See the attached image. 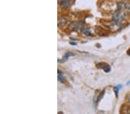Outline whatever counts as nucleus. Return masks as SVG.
Segmentation results:
<instances>
[{
    "label": "nucleus",
    "mask_w": 130,
    "mask_h": 114,
    "mask_svg": "<svg viewBox=\"0 0 130 114\" xmlns=\"http://www.w3.org/2000/svg\"><path fill=\"white\" fill-rule=\"evenodd\" d=\"M125 19V15L124 12L122 11V10H117V11L114 13V14L112 16V19L114 22L117 23L121 22Z\"/></svg>",
    "instance_id": "obj_1"
},
{
    "label": "nucleus",
    "mask_w": 130,
    "mask_h": 114,
    "mask_svg": "<svg viewBox=\"0 0 130 114\" xmlns=\"http://www.w3.org/2000/svg\"><path fill=\"white\" fill-rule=\"evenodd\" d=\"M110 30L112 31H117L120 30L121 28V24L119 23H117L116 22H110L108 24V25H105Z\"/></svg>",
    "instance_id": "obj_2"
},
{
    "label": "nucleus",
    "mask_w": 130,
    "mask_h": 114,
    "mask_svg": "<svg viewBox=\"0 0 130 114\" xmlns=\"http://www.w3.org/2000/svg\"><path fill=\"white\" fill-rule=\"evenodd\" d=\"M82 24H82V23L73 22L70 24L69 26V28L71 30H78V28H81L82 26Z\"/></svg>",
    "instance_id": "obj_3"
},
{
    "label": "nucleus",
    "mask_w": 130,
    "mask_h": 114,
    "mask_svg": "<svg viewBox=\"0 0 130 114\" xmlns=\"http://www.w3.org/2000/svg\"><path fill=\"white\" fill-rule=\"evenodd\" d=\"M68 20L65 17H61L58 20V25L60 27H64L67 24Z\"/></svg>",
    "instance_id": "obj_4"
},
{
    "label": "nucleus",
    "mask_w": 130,
    "mask_h": 114,
    "mask_svg": "<svg viewBox=\"0 0 130 114\" xmlns=\"http://www.w3.org/2000/svg\"><path fill=\"white\" fill-rule=\"evenodd\" d=\"M60 5L62 7H68L70 5V0H60Z\"/></svg>",
    "instance_id": "obj_5"
},
{
    "label": "nucleus",
    "mask_w": 130,
    "mask_h": 114,
    "mask_svg": "<svg viewBox=\"0 0 130 114\" xmlns=\"http://www.w3.org/2000/svg\"><path fill=\"white\" fill-rule=\"evenodd\" d=\"M58 80L60 82V83H64L65 81V78L63 76V74L62 72L59 70H58Z\"/></svg>",
    "instance_id": "obj_6"
},
{
    "label": "nucleus",
    "mask_w": 130,
    "mask_h": 114,
    "mask_svg": "<svg viewBox=\"0 0 130 114\" xmlns=\"http://www.w3.org/2000/svg\"><path fill=\"white\" fill-rule=\"evenodd\" d=\"M72 54L71 53H67L64 56V57H63V58H62V60L61 61V62H65L66 61L68 60V58L70 57V56H71V55H72Z\"/></svg>",
    "instance_id": "obj_7"
},
{
    "label": "nucleus",
    "mask_w": 130,
    "mask_h": 114,
    "mask_svg": "<svg viewBox=\"0 0 130 114\" xmlns=\"http://www.w3.org/2000/svg\"><path fill=\"white\" fill-rule=\"evenodd\" d=\"M124 9L127 13H130V3L127 4L125 5Z\"/></svg>",
    "instance_id": "obj_8"
},
{
    "label": "nucleus",
    "mask_w": 130,
    "mask_h": 114,
    "mask_svg": "<svg viewBox=\"0 0 130 114\" xmlns=\"http://www.w3.org/2000/svg\"><path fill=\"white\" fill-rule=\"evenodd\" d=\"M103 69L105 71V72L106 73L109 72L111 70V67H110V66H109V65H105V66L103 67Z\"/></svg>",
    "instance_id": "obj_9"
},
{
    "label": "nucleus",
    "mask_w": 130,
    "mask_h": 114,
    "mask_svg": "<svg viewBox=\"0 0 130 114\" xmlns=\"http://www.w3.org/2000/svg\"><path fill=\"white\" fill-rule=\"evenodd\" d=\"M83 32L86 35H91V32H90V30L88 28H85L83 30Z\"/></svg>",
    "instance_id": "obj_10"
},
{
    "label": "nucleus",
    "mask_w": 130,
    "mask_h": 114,
    "mask_svg": "<svg viewBox=\"0 0 130 114\" xmlns=\"http://www.w3.org/2000/svg\"><path fill=\"white\" fill-rule=\"evenodd\" d=\"M104 92H102L101 93V95H100V96H99V98H98V101H99V100H100L101 99V98H102V96H104Z\"/></svg>",
    "instance_id": "obj_11"
},
{
    "label": "nucleus",
    "mask_w": 130,
    "mask_h": 114,
    "mask_svg": "<svg viewBox=\"0 0 130 114\" xmlns=\"http://www.w3.org/2000/svg\"><path fill=\"white\" fill-rule=\"evenodd\" d=\"M127 54L129 56H130V48H129V49H128V50L127 51Z\"/></svg>",
    "instance_id": "obj_12"
},
{
    "label": "nucleus",
    "mask_w": 130,
    "mask_h": 114,
    "mask_svg": "<svg viewBox=\"0 0 130 114\" xmlns=\"http://www.w3.org/2000/svg\"><path fill=\"white\" fill-rule=\"evenodd\" d=\"M58 114H64L63 113H62V112H59V113H58Z\"/></svg>",
    "instance_id": "obj_13"
},
{
    "label": "nucleus",
    "mask_w": 130,
    "mask_h": 114,
    "mask_svg": "<svg viewBox=\"0 0 130 114\" xmlns=\"http://www.w3.org/2000/svg\"><path fill=\"white\" fill-rule=\"evenodd\" d=\"M128 100H129V101L130 102V94L129 96H128Z\"/></svg>",
    "instance_id": "obj_14"
}]
</instances>
